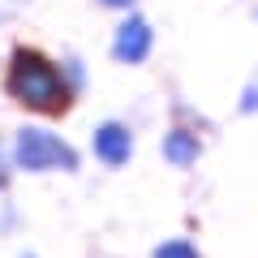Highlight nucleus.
Here are the masks:
<instances>
[{
    "label": "nucleus",
    "mask_w": 258,
    "mask_h": 258,
    "mask_svg": "<svg viewBox=\"0 0 258 258\" xmlns=\"http://www.w3.org/2000/svg\"><path fill=\"white\" fill-rule=\"evenodd\" d=\"M9 95L22 99L26 108L39 112H64L69 108V91H64L56 64L43 60L39 52H18L9 64Z\"/></svg>",
    "instance_id": "1"
},
{
    "label": "nucleus",
    "mask_w": 258,
    "mask_h": 258,
    "mask_svg": "<svg viewBox=\"0 0 258 258\" xmlns=\"http://www.w3.org/2000/svg\"><path fill=\"white\" fill-rule=\"evenodd\" d=\"M18 164L22 168H74V151L60 147L47 134H39V129H26L18 138Z\"/></svg>",
    "instance_id": "2"
},
{
    "label": "nucleus",
    "mask_w": 258,
    "mask_h": 258,
    "mask_svg": "<svg viewBox=\"0 0 258 258\" xmlns=\"http://www.w3.org/2000/svg\"><path fill=\"white\" fill-rule=\"evenodd\" d=\"M155 258H198V249L185 245V241H168V245L155 249Z\"/></svg>",
    "instance_id": "6"
},
{
    "label": "nucleus",
    "mask_w": 258,
    "mask_h": 258,
    "mask_svg": "<svg viewBox=\"0 0 258 258\" xmlns=\"http://www.w3.org/2000/svg\"><path fill=\"white\" fill-rule=\"evenodd\" d=\"M194 155H198V147H194L185 134H172V138H168V159H176V164H189Z\"/></svg>",
    "instance_id": "5"
},
{
    "label": "nucleus",
    "mask_w": 258,
    "mask_h": 258,
    "mask_svg": "<svg viewBox=\"0 0 258 258\" xmlns=\"http://www.w3.org/2000/svg\"><path fill=\"white\" fill-rule=\"evenodd\" d=\"M116 52L125 56V60H142V56H147V26H142V22H134V26H125V35H120Z\"/></svg>",
    "instance_id": "4"
},
{
    "label": "nucleus",
    "mask_w": 258,
    "mask_h": 258,
    "mask_svg": "<svg viewBox=\"0 0 258 258\" xmlns=\"http://www.w3.org/2000/svg\"><path fill=\"white\" fill-rule=\"evenodd\" d=\"M95 151H99V159H108V164H125L129 159V134L120 125H103L99 134H95Z\"/></svg>",
    "instance_id": "3"
}]
</instances>
